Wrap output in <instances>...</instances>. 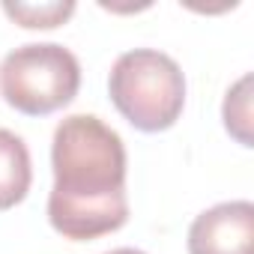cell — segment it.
Returning <instances> with one entry per match:
<instances>
[{"instance_id": "7a4b0ae2", "label": "cell", "mask_w": 254, "mask_h": 254, "mask_svg": "<svg viewBox=\"0 0 254 254\" xmlns=\"http://www.w3.org/2000/svg\"><path fill=\"white\" fill-rule=\"evenodd\" d=\"M111 102L141 132H165L186 105V78L174 57L135 48L117 57L108 78Z\"/></svg>"}, {"instance_id": "3957f363", "label": "cell", "mask_w": 254, "mask_h": 254, "mask_svg": "<svg viewBox=\"0 0 254 254\" xmlns=\"http://www.w3.org/2000/svg\"><path fill=\"white\" fill-rule=\"evenodd\" d=\"M81 87V66L63 45H21L0 63V93L3 99L27 114L45 117L75 99Z\"/></svg>"}, {"instance_id": "8992f818", "label": "cell", "mask_w": 254, "mask_h": 254, "mask_svg": "<svg viewBox=\"0 0 254 254\" xmlns=\"http://www.w3.org/2000/svg\"><path fill=\"white\" fill-rule=\"evenodd\" d=\"M224 126L242 144L251 147V75H242L224 99Z\"/></svg>"}, {"instance_id": "5b68a950", "label": "cell", "mask_w": 254, "mask_h": 254, "mask_svg": "<svg viewBox=\"0 0 254 254\" xmlns=\"http://www.w3.org/2000/svg\"><path fill=\"white\" fill-rule=\"evenodd\" d=\"M30 180L33 168L24 141L9 129H0V212L12 209L27 197Z\"/></svg>"}, {"instance_id": "277c9868", "label": "cell", "mask_w": 254, "mask_h": 254, "mask_svg": "<svg viewBox=\"0 0 254 254\" xmlns=\"http://www.w3.org/2000/svg\"><path fill=\"white\" fill-rule=\"evenodd\" d=\"M189 254H254V203L230 200L200 212L189 227Z\"/></svg>"}, {"instance_id": "52a82bcc", "label": "cell", "mask_w": 254, "mask_h": 254, "mask_svg": "<svg viewBox=\"0 0 254 254\" xmlns=\"http://www.w3.org/2000/svg\"><path fill=\"white\" fill-rule=\"evenodd\" d=\"M3 12L12 21H18L21 27H30V30L42 27V30H48V27L63 24L75 12V3L72 0H66V3H3Z\"/></svg>"}, {"instance_id": "6da1fadb", "label": "cell", "mask_w": 254, "mask_h": 254, "mask_svg": "<svg viewBox=\"0 0 254 254\" xmlns=\"http://www.w3.org/2000/svg\"><path fill=\"white\" fill-rule=\"evenodd\" d=\"M54 189L48 221L75 242L99 239L129 221L126 147L120 135L93 114L66 117L51 147Z\"/></svg>"}, {"instance_id": "ba28073f", "label": "cell", "mask_w": 254, "mask_h": 254, "mask_svg": "<svg viewBox=\"0 0 254 254\" xmlns=\"http://www.w3.org/2000/svg\"><path fill=\"white\" fill-rule=\"evenodd\" d=\"M108 254H144V251H138V248H114Z\"/></svg>"}]
</instances>
